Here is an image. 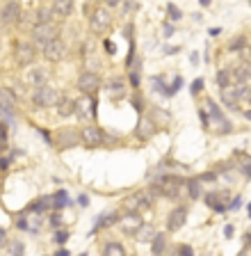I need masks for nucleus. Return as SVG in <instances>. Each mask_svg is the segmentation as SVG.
<instances>
[{
	"label": "nucleus",
	"instance_id": "nucleus-14",
	"mask_svg": "<svg viewBox=\"0 0 251 256\" xmlns=\"http://www.w3.org/2000/svg\"><path fill=\"white\" fill-rule=\"evenodd\" d=\"M142 224H144V220L139 218V213H126L121 220H119V229H121L126 236H135Z\"/></svg>",
	"mask_w": 251,
	"mask_h": 256
},
{
	"label": "nucleus",
	"instance_id": "nucleus-12",
	"mask_svg": "<svg viewBox=\"0 0 251 256\" xmlns=\"http://www.w3.org/2000/svg\"><path fill=\"white\" fill-rule=\"evenodd\" d=\"M187 222V208L185 206H176V208H171V213L167 215V229L174 234V231L183 229Z\"/></svg>",
	"mask_w": 251,
	"mask_h": 256
},
{
	"label": "nucleus",
	"instance_id": "nucleus-20",
	"mask_svg": "<svg viewBox=\"0 0 251 256\" xmlns=\"http://www.w3.org/2000/svg\"><path fill=\"white\" fill-rule=\"evenodd\" d=\"M231 78H233L238 85H247V80L251 78V66H247V64L235 66V69L231 71Z\"/></svg>",
	"mask_w": 251,
	"mask_h": 256
},
{
	"label": "nucleus",
	"instance_id": "nucleus-1",
	"mask_svg": "<svg viewBox=\"0 0 251 256\" xmlns=\"http://www.w3.org/2000/svg\"><path fill=\"white\" fill-rule=\"evenodd\" d=\"M183 178L181 176H160V178H155L151 183L149 192L151 194H158V197H178V192H181V186H183Z\"/></svg>",
	"mask_w": 251,
	"mask_h": 256
},
{
	"label": "nucleus",
	"instance_id": "nucleus-31",
	"mask_svg": "<svg viewBox=\"0 0 251 256\" xmlns=\"http://www.w3.org/2000/svg\"><path fill=\"white\" fill-rule=\"evenodd\" d=\"M66 204H69V194H66L64 190L55 192V194H53V208H57V210H59V208H64Z\"/></svg>",
	"mask_w": 251,
	"mask_h": 256
},
{
	"label": "nucleus",
	"instance_id": "nucleus-49",
	"mask_svg": "<svg viewBox=\"0 0 251 256\" xmlns=\"http://www.w3.org/2000/svg\"><path fill=\"white\" fill-rule=\"evenodd\" d=\"M242 114H245L247 119H251V110H247V112H242Z\"/></svg>",
	"mask_w": 251,
	"mask_h": 256
},
{
	"label": "nucleus",
	"instance_id": "nucleus-41",
	"mask_svg": "<svg viewBox=\"0 0 251 256\" xmlns=\"http://www.w3.org/2000/svg\"><path fill=\"white\" fill-rule=\"evenodd\" d=\"M201 87H203V80H197V82L192 85V94H199V92H201Z\"/></svg>",
	"mask_w": 251,
	"mask_h": 256
},
{
	"label": "nucleus",
	"instance_id": "nucleus-23",
	"mask_svg": "<svg viewBox=\"0 0 251 256\" xmlns=\"http://www.w3.org/2000/svg\"><path fill=\"white\" fill-rule=\"evenodd\" d=\"M167 250V236L165 234H155L153 240H151V252H153V256H162Z\"/></svg>",
	"mask_w": 251,
	"mask_h": 256
},
{
	"label": "nucleus",
	"instance_id": "nucleus-7",
	"mask_svg": "<svg viewBox=\"0 0 251 256\" xmlns=\"http://www.w3.org/2000/svg\"><path fill=\"white\" fill-rule=\"evenodd\" d=\"M98 87H101L98 74H94V71H82V74L78 76V90H80L82 94L91 96L94 92H98Z\"/></svg>",
	"mask_w": 251,
	"mask_h": 256
},
{
	"label": "nucleus",
	"instance_id": "nucleus-33",
	"mask_svg": "<svg viewBox=\"0 0 251 256\" xmlns=\"http://www.w3.org/2000/svg\"><path fill=\"white\" fill-rule=\"evenodd\" d=\"M9 256H25V247L21 240H11L9 242Z\"/></svg>",
	"mask_w": 251,
	"mask_h": 256
},
{
	"label": "nucleus",
	"instance_id": "nucleus-9",
	"mask_svg": "<svg viewBox=\"0 0 251 256\" xmlns=\"http://www.w3.org/2000/svg\"><path fill=\"white\" fill-rule=\"evenodd\" d=\"M96 103H94V98L87 94H82L78 101H75V114H78V119H82V122H87V119H91L94 114H96Z\"/></svg>",
	"mask_w": 251,
	"mask_h": 256
},
{
	"label": "nucleus",
	"instance_id": "nucleus-44",
	"mask_svg": "<svg viewBox=\"0 0 251 256\" xmlns=\"http://www.w3.org/2000/svg\"><path fill=\"white\" fill-rule=\"evenodd\" d=\"M5 242H7V231H5V229H0V247L5 245Z\"/></svg>",
	"mask_w": 251,
	"mask_h": 256
},
{
	"label": "nucleus",
	"instance_id": "nucleus-47",
	"mask_svg": "<svg viewBox=\"0 0 251 256\" xmlns=\"http://www.w3.org/2000/svg\"><path fill=\"white\" fill-rule=\"evenodd\" d=\"M245 101L251 103V87H247V96H245Z\"/></svg>",
	"mask_w": 251,
	"mask_h": 256
},
{
	"label": "nucleus",
	"instance_id": "nucleus-35",
	"mask_svg": "<svg viewBox=\"0 0 251 256\" xmlns=\"http://www.w3.org/2000/svg\"><path fill=\"white\" fill-rule=\"evenodd\" d=\"M7 149V128L5 124H0V154Z\"/></svg>",
	"mask_w": 251,
	"mask_h": 256
},
{
	"label": "nucleus",
	"instance_id": "nucleus-6",
	"mask_svg": "<svg viewBox=\"0 0 251 256\" xmlns=\"http://www.w3.org/2000/svg\"><path fill=\"white\" fill-rule=\"evenodd\" d=\"M14 60H16L18 66H27L37 60V50H34V44L30 42H16L14 46Z\"/></svg>",
	"mask_w": 251,
	"mask_h": 256
},
{
	"label": "nucleus",
	"instance_id": "nucleus-28",
	"mask_svg": "<svg viewBox=\"0 0 251 256\" xmlns=\"http://www.w3.org/2000/svg\"><path fill=\"white\" fill-rule=\"evenodd\" d=\"M187 192H190L192 199L201 197V178H190V181H187Z\"/></svg>",
	"mask_w": 251,
	"mask_h": 256
},
{
	"label": "nucleus",
	"instance_id": "nucleus-16",
	"mask_svg": "<svg viewBox=\"0 0 251 256\" xmlns=\"http://www.w3.org/2000/svg\"><path fill=\"white\" fill-rule=\"evenodd\" d=\"M80 142V135L75 133L73 128H62L57 135V146L59 149H71V146H75V144Z\"/></svg>",
	"mask_w": 251,
	"mask_h": 256
},
{
	"label": "nucleus",
	"instance_id": "nucleus-25",
	"mask_svg": "<svg viewBox=\"0 0 251 256\" xmlns=\"http://www.w3.org/2000/svg\"><path fill=\"white\" fill-rule=\"evenodd\" d=\"M153 130H155L153 122H151V119H146V117H142V122H139V126H137V135H139V138H142V140L151 138V135H153Z\"/></svg>",
	"mask_w": 251,
	"mask_h": 256
},
{
	"label": "nucleus",
	"instance_id": "nucleus-46",
	"mask_svg": "<svg viewBox=\"0 0 251 256\" xmlns=\"http://www.w3.org/2000/svg\"><path fill=\"white\" fill-rule=\"evenodd\" d=\"M224 234L231 238V236H233V226H226V229H224Z\"/></svg>",
	"mask_w": 251,
	"mask_h": 256
},
{
	"label": "nucleus",
	"instance_id": "nucleus-8",
	"mask_svg": "<svg viewBox=\"0 0 251 256\" xmlns=\"http://www.w3.org/2000/svg\"><path fill=\"white\" fill-rule=\"evenodd\" d=\"M206 106H208V110H210V117H208V122H206V124H208V126H210V122L217 124V126H219L217 133H231V130H233V126H231V122H226V117L222 114V110L217 108V103L208 98V103H206Z\"/></svg>",
	"mask_w": 251,
	"mask_h": 256
},
{
	"label": "nucleus",
	"instance_id": "nucleus-45",
	"mask_svg": "<svg viewBox=\"0 0 251 256\" xmlns=\"http://www.w3.org/2000/svg\"><path fill=\"white\" fill-rule=\"evenodd\" d=\"M7 167H9V160L2 158V160H0V170H7Z\"/></svg>",
	"mask_w": 251,
	"mask_h": 256
},
{
	"label": "nucleus",
	"instance_id": "nucleus-18",
	"mask_svg": "<svg viewBox=\"0 0 251 256\" xmlns=\"http://www.w3.org/2000/svg\"><path fill=\"white\" fill-rule=\"evenodd\" d=\"M55 16L59 18H66V16L73 14V0H53V5H50Z\"/></svg>",
	"mask_w": 251,
	"mask_h": 256
},
{
	"label": "nucleus",
	"instance_id": "nucleus-50",
	"mask_svg": "<svg viewBox=\"0 0 251 256\" xmlns=\"http://www.w3.org/2000/svg\"><path fill=\"white\" fill-rule=\"evenodd\" d=\"M249 213H251V206H249Z\"/></svg>",
	"mask_w": 251,
	"mask_h": 256
},
{
	"label": "nucleus",
	"instance_id": "nucleus-42",
	"mask_svg": "<svg viewBox=\"0 0 251 256\" xmlns=\"http://www.w3.org/2000/svg\"><path fill=\"white\" fill-rule=\"evenodd\" d=\"M130 82H133L135 87L139 85V74H137V71H133V74H130Z\"/></svg>",
	"mask_w": 251,
	"mask_h": 256
},
{
	"label": "nucleus",
	"instance_id": "nucleus-34",
	"mask_svg": "<svg viewBox=\"0 0 251 256\" xmlns=\"http://www.w3.org/2000/svg\"><path fill=\"white\" fill-rule=\"evenodd\" d=\"M53 18H55V14H53V10H50V7H46V10H39L37 23H53Z\"/></svg>",
	"mask_w": 251,
	"mask_h": 256
},
{
	"label": "nucleus",
	"instance_id": "nucleus-17",
	"mask_svg": "<svg viewBox=\"0 0 251 256\" xmlns=\"http://www.w3.org/2000/svg\"><path fill=\"white\" fill-rule=\"evenodd\" d=\"M226 202H229V194L226 192H208L206 194V204H208L213 210H226Z\"/></svg>",
	"mask_w": 251,
	"mask_h": 256
},
{
	"label": "nucleus",
	"instance_id": "nucleus-13",
	"mask_svg": "<svg viewBox=\"0 0 251 256\" xmlns=\"http://www.w3.org/2000/svg\"><path fill=\"white\" fill-rule=\"evenodd\" d=\"M41 50H43V58L48 60V62H59V60L66 55V46H64V42H62L59 37L53 39L50 44H46Z\"/></svg>",
	"mask_w": 251,
	"mask_h": 256
},
{
	"label": "nucleus",
	"instance_id": "nucleus-51",
	"mask_svg": "<svg viewBox=\"0 0 251 256\" xmlns=\"http://www.w3.org/2000/svg\"><path fill=\"white\" fill-rule=\"evenodd\" d=\"M130 256H137V254H130Z\"/></svg>",
	"mask_w": 251,
	"mask_h": 256
},
{
	"label": "nucleus",
	"instance_id": "nucleus-3",
	"mask_svg": "<svg viewBox=\"0 0 251 256\" xmlns=\"http://www.w3.org/2000/svg\"><path fill=\"white\" fill-rule=\"evenodd\" d=\"M59 30L55 23H37V26L32 28V44H37V46H46V44H50L53 39H57Z\"/></svg>",
	"mask_w": 251,
	"mask_h": 256
},
{
	"label": "nucleus",
	"instance_id": "nucleus-40",
	"mask_svg": "<svg viewBox=\"0 0 251 256\" xmlns=\"http://www.w3.org/2000/svg\"><path fill=\"white\" fill-rule=\"evenodd\" d=\"M59 224H62V215L55 213L53 218H50V226H55V229H59Z\"/></svg>",
	"mask_w": 251,
	"mask_h": 256
},
{
	"label": "nucleus",
	"instance_id": "nucleus-2",
	"mask_svg": "<svg viewBox=\"0 0 251 256\" xmlns=\"http://www.w3.org/2000/svg\"><path fill=\"white\" fill-rule=\"evenodd\" d=\"M89 28L94 34H103V32L110 30V28H112V14H110V10L96 7L89 16Z\"/></svg>",
	"mask_w": 251,
	"mask_h": 256
},
{
	"label": "nucleus",
	"instance_id": "nucleus-48",
	"mask_svg": "<svg viewBox=\"0 0 251 256\" xmlns=\"http://www.w3.org/2000/svg\"><path fill=\"white\" fill-rule=\"evenodd\" d=\"M55 256H69V252H66V250H62V252H57V254H55Z\"/></svg>",
	"mask_w": 251,
	"mask_h": 256
},
{
	"label": "nucleus",
	"instance_id": "nucleus-43",
	"mask_svg": "<svg viewBox=\"0 0 251 256\" xmlns=\"http://www.w3.org/2000/svg\"><path fill=\"white\" fill-rule=\"evenodd\" d=\"M169 14L174 16V18H181V12H178L176 7H174V5H169Z\"/></svg>",
	"mask_w": 251,
	"mask_h": 256
},
{
	"label": "nucleus",
	"instance_id": "nucleus-39",
	"mask_svg": "<svg viewBox=\"0 0 251 256\" xmlns=\"http://www.w3.org/2000/svg\"><path fill=\"white\" fill-rule=\"evenodd\" d=\"M105 2V10H114V7H119L123 2V0H103Z\"/></svg>",
	"mask_w": 251,
	"mask_h": 256
},
{
	"label": "nucleus",
	"instance_id": "nucleus-11",
	"mask_svg": "<svg viewBox=\"0 0 251 256\" xmlns=\"http://www.w3.org/2000/svg\"><path fill=\"white\" fill-rule=\"evenodd\" d=\"M18 18H21V5L16 0H7L5 7L0 10V21L5 26H14V23H18Z\"/></svg>",
	"mask_w": 251,
	"mask_h": 256
},
{
	"label": "nucleus",
	"instance_id": "nucleus-38",
	"mask_svg": "<svg viewBox=\"0 0 251 256\" xmlns=\"http://www.w3.org/2000/svg\"><path fill=\"white\" fill-rule=\"evenodd\" d=\"M240 60H242V62H245V60H251V48L249 46L240 48Z\"/></svg>",
	"mask_w": 251,
	"mask_h": 256
},
{
	"label": "nucleus",
	"instance_id": "nucleus-24",
	"mask_svg": "<svg viewBox=\"0 0 251 256\" xmlns=\"http://www.w3.org/2000/svg\"><path fill=\"white\" fill-rule=\"evenodd\" d=\"M50 206H53V197H39V199H34V202L30 204L27 210H32V213H41V210H48Z\"/></svg>",
	"mask_w": 251,
	"mask_h": 256
},
{
	"label": "nucleus",
	"instance_id": "nucleus-22",
	"mask_svg": "<svg viewBox=\"0 0 251 256\" xmlns=\"http://www.w3.org/2000/svg\"><path fill=\"white\" fill-rule=\"evenodd\" d=\"M155 234H158V231L153 229V224H142L137 229V234H135V240H137V242H151Z\"/></svg>",
	"mask_w": 251,
	"mask_h": 256
},
{
	"label": "nucleus",
	"instance_id": "nucleus-21",
	"mask_svg": "<svg viewBox=\"0 0 251 256\" xmlns=\"http://www.w3.org/2000/svg\"><path fill=\"white\" fill-rule=\"evenodd\" d=\"M46 78H48V74H46V69H41V66H37V69H32L30 74H27V82L30 85H34V87H41V85H46Z\"/></svg>",
	"mask_w": 251,
	"mask_h": 256
},
{
	"label": "nucleus",
	"instance_id": "nucleus-36",
	"mask_svg": "<svg viewBox=\"0 0 251 256\" xmlns=\"http://www.w3.org/2000/svg\"><path fill=\"white\" fill-rule=\"evenodd\" d=\"M176 256H194V250L190 245H178Z\"/></svg>",
	"mask_w": 251,
	"mask_h": 256
},
{
	"label": "nucleus",
	"instance_id": "nucleus-27",
	"mask_svg": "<svg viewBox=\"0 0 251 256\" xmlns=\"http://www.w3.org/2000/svg\"><path fill=\"white\" fill-rule=\"evenodd\" d=\"M114 222H119L117 213H107V215H101V218L96 220V226H94V231L103 229V226H110V224H114Z\"/></svg>",
	"mask_w": 251,
	"mask_h": 256
},
{
	"label": "nucleus",
	"instance_id": "nucleus-29",
	"mask_svg": "<svg viewBox=\"0 0 251 256\" xmlns=\"http://www.w3.org/2000/svg\"><path fill=\"white\" fill-rule=\"evenodd\" d=\"M238 160H240V172L247 178H251V158L247 154H238Z\"/></svg>",
	"mask_w": 251,
	"mask_h": 256
},
{
	"label": "nucleus",
	"instance_id": "nucleus-19",
	"mask_svg": "<svg viewBox=\"0 0 251 256\" xmlns=\"http://www.w3.org/2000/svg\"><path fill=\"white\" fill-rule=\"evenodd\" d=\"M57 106V114L59 117H71L75 110V101L73 98H69V96H59V101L55 103Z\"/></svg>",
	"mask_w": 251,
	"mask_h": 256
},
{
	"label": "nucleus",
	"instance_id": "nucleus-32",
	"mask_svg": "<svg viewBox=\"0 0 251 256\" xmlns=\"http://www.w3.org/2000/svg\"><path fill=\"white\" fill-rule=\"evenodd\" d=\"M107 92H110V94H112V96H117V98H121V96H123V92H126V87H123V82H121V80H112V82L107 85Z\"/></svg>",
	"mask_w": 251,
	"mask_h": 256
},
{
	"label": "nucleus",
	"instance_id": "nucleus-30",
	"mask_svg": "<svg viewBox=\"0 0 251 256\" xmlns=\"http://www.w3.org/2000/svg\"><path fill=\"white\" fill-rule=\"evenodd\" d=\"M217 85L224 90V87H229V85H233V78H231V69H222L217 74Z\"/></svg>",
	"mask_w": 251,
	"mask_h": 256
},
{
	"label": "nucleus",
	"instance_id": "nucleus-4",
	"mask_svg": "<svg viewBox=\"0 0 251 256\" xmlns=\"http://www.w3.org/2000/svg\"><path fill=\"white\" fill-rule=\"evenodd\" d=\"M57 101H59L57 90H53V87H48V85L34 87V92H32V103H34L37 108H53Z\"/></svg>",
	"mask_w": 251,
	"mask_h": 256
},
{
	"label": "nucleus",
	"instance_id": "nucleus-26",
	"mask_svg": "<svg viewBox=\"0 0 251 256\" xmlns=\"http://www.w3.org/2000/svg\"><path fill=\"white\" fill-rule=\"evenodd\" d=\"M103 256H126V250H123L121 242H105Z\"/></svg>",
	"mask_w": 251,
	"mask_h": 256
},
{
	"label": "nucleus",
	"instance_id": "nucleus-5",
	"mask_svg": "<svg viewBox=\"0 0 251 256\" xmlns=\"http://www.w3.org/2000/svg\"><path fill=\"white\" fill-rule=\"evenodd\" d=\"M123 204H126V210H128V213H137V210L151 208V204H153V194H151L149 190H139V192H135V194H130Z\"/></svg>",
	"mask_w": 251,
	"mask_h": 256
},
{
	"label": "nucleus",
	"instance_id": "nucleus-15",
	"mask_svg": "<svg viewBox=\"0 0 251 256\" xmlns=\"http://www.w3.org/2000/svg\"><path fill=\"white\" fill-rule=\"evenodd\" d=\"M0 112L7 117H14L16 112V96L11 90H0Z\"/></svg>",
	"mask_w": 251,
	"mask_h": 256
},
{
	"label": "nucleus",
	"instance_id": "nucleus-10",
	"mask_svg": "<svg viewBox=\"0 0 251 256\" xmlns=\"http://www.w3.org/2000/svg\"><path fill=\"white\" fill-rule=\"evenodd\" d=\"M80 140L87 149H96L103 144V130L98 126H85L80 130Z\"/></svg>",
	"mask_w": 251,
	"mask_h": 256
},
{
	"label": "nucleus",
	"instance_id": "nucleus-37",
	"mask_svg": "<svg viewBox=\"0 0 251 256\" xmlns=\"http://www.w3.org/2000/svg\"><path fill=\"white\" fill-rule=\"evenodd\" d=\"M66 238H69V234H66V231H57V234H55V242H57V245H64Z\"/></svg>",
	"mask_w": 251,
	"mask_h": 256
}]
</instances>
